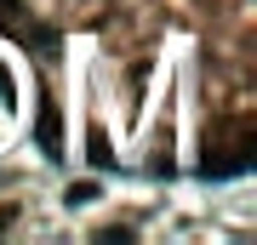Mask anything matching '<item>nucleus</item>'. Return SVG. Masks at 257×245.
Listing matches in <instances>:
<instances>
[{"mask_svg": "<svg viewBox=\"0 0 257 245\" xmlns=\"http://www.w3.org/2000/svg\"><path fill=\"white\" fill-rule=\"evenodd\" d=\"M35 137H40V154H63V114H57L52 97H40V120H35Z\"/></svg>", "mask_w": 257, "mask_h": 245, "instance_id": "f257e3e1", "label": "nucleus"}, {"mask_svg": "<svg viewBox=\"0 0 257 245\" xmlns=\"http://www.w3.org/2000/svg\"><path fill=\"white\" fill-rule=\"evenodd\" d=\"M86 148H92V160H97V165H109V160H114V154H109V137H103V126L86 131Z\"/></svg>", "mask_w": 257, "mask_h": 245, "instance_id": "f03ea898", "label": "nucleus"}, {"mask_svg": "<svg viewBox=\"0 0 257 245\" xmlns=\"http://www.w3.org/2000/svg\"><path fill=\"white\" fill-rule=\"evenodd\" d=\"M240 165H246V160H206V165H200V177H234Z\"/></svg>", "mask_w": 257, "mask_h": 245, "instance_id": "7ed1b4c3", "label": "nucleus"}, {"mask_svg": "<svg viewBox=\"0 0 257 245\" xmlns=\"http://www.w3.org/2000/svg\"><path fill=\"white\" fill-rule=\"evenodd\" d=\"M86 200H97V182H69V205H86Z\"/></svg>", "mask_w": 257, "mask_h": 245, "instance_id": "20e7f679", "label": "nucleus"}, {"mask_svg": "<svg viewBox=\"0 0 257 245\" xmlns=\"http://www.w3.org/2000/svg\"><path fill=\"white\" fill-rule=\"evenodd\" d=\"M0 97H6V103L18 97V86H12V74H6V69H0Z\"/></svg>", "mask_w": 257, "mask_h": 245, "instance_id": "39448f33", "label": "nucleus"}, {"mask_svg": "<svg viewBox=\"0 0 257 245\" xmlns=\"http://www.w3.org/2000/svg\"><path fill=\"white\" fill-rule=\"evenodd\" d=\"M12 23V0H0V29H6Z\"/></svg>", "mask_w": 257, "mask_h": 245, "instance_id": "423d86ee", "label": "nucleus"}]
</instances>
